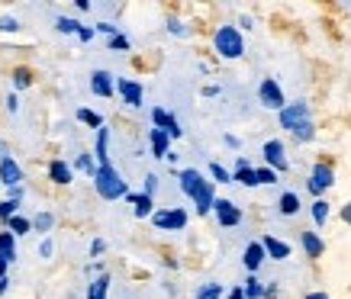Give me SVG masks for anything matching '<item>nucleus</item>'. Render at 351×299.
Instances as JSON below:
<instances>
[{
  "label": "nucleus",
  "instance_id": "f257e3e1",
  "mask_svg": "<svg viewBox=\"0 0 351 299\" xmlns=\"http://www.w3.org/2000/svg\"><path fill=\"white\" fill-rule=\"evenodd\" d=\"M90 181H94V190L100 193L104 200H123L129 193V183L123 181V174H119L113 164H100Z\"/></svg>",
  "mask_w": 351,
  "mask_h": 299
},
{
  "label": "nucleus",
  "instance_id": "f03ea898",
  "mask_svg": "<svg viewBox=\"0 0 351 299\" xmlns=\"http://www.w3.org/2000/svg\"><path fill=\"white\" fill-rule=\"evenodd\" d=\"M213 49L223 58H242L245 55V39H242V32L235 29V26H219V29L213 32Z\"/></svg>",
  "mask_w": 351,
  "mask_h": 299
},
{
  "label": "nucleus",
  "instance_id": "7ed1b4c3",
  "mask_svg": "<svg viewBox=\"0 0 351 299\" xmlns=\"http://www.w3.org/2000/svg\"><path fill=\"white\" fill-rule=\"evenodd\" d=\"M332 183H335V168H332L329 161H319V164L313 168V174H309V181H306L309 193H316V200H319Z\"/></svg>",
  "mask_w": 351,
  "mask_h": 299
},
{
  "label": "nucleus",
  "instance_id": "20e7f679",
  "mask_svg": "<svg viewBox=\"0 0 351 299\" xmlns=\"http://www.w3.org/2000/svg\"><path fill=\"white\" fill-rule=\"evenodd\" d=\"M258 100H261V107L277 109V113L287 107V100H284V90H280V84H277L274 77H265V81L258 84Z\"/></svg>",
  "mask_w": 351,
  "mask_h": 299
},
{
  "label": "nucleus",
  "instance_id": "39448f33",
  "mask_svg": "<svg viewBox=\"0 0 351 299\" xmlns=\"http://www.w3.org/2000/svg\"><path fill=\"white\" fill-rule=\"evenodd\" d=\"M152 222L161 232H181V229H187V213L184 209H155Z\"/></svg>",
  "mask_w": 351,
  "mask_h": 299
},
{
  "label": "nucleus",
  "instance_id": "423d86ee",
  "mask_svg": "<svg viewBox=\"0 0 351 299\" xmlns=\"http://www.w3.org/2000/svg\"><path fill=\"white\" fill-rule=\"evenodd\" d=\"M280 116V126L287 129V132H293V129L300 126V122H306L309 119V103L306 100H297V103H287V107L277 113Z\"/></svg>",
  "mask_w": 351,
  "mask_h": 299
},
{
  "label": "nucleus",
  "instance_id": "0eeeda50",
  "mask_svg": "<svg viewBox=\"0 0 351 299\" xmlns=\"http://www.w3.org/2000/svg\"><path fill=\"white\" fill-rule=\"evenodd\" d=\"M261 155H265L267 168H271L274 174H284V171L290 168V164H287V151H284V142H280V139L265 142V148H261Z\"/></svg>",
  "mask_w": 351,
  "mask_h": 299
},
{
  "label": "nucleus",
  "instance_id": "6e6552de",
  "mask_svg": "<svg viewBox=\"0 0 351 299\" xmlns=\"http://www.w3.org/2000/svg\"><path fill=\"white\" fill-rule=\"evenodd\" d=\"M213 213H216V222L223 225V229H235V225L242 222V209H239L232 200H216Z\"/></svg>",
  "mask_w": 351,
  "mask_h": 299
},
{
  "label": "nucleus",
  "instance_id": "1a4fd4ad",
  "mask_svg": "<svg viewBox=\"0 0 351 299\" xmlns=\"http://www.w3.org/2000/svg\"><path fill=\"white\" fill-rule=\"evenodd\" d=\"M152 122H155V129H165V132H168V139H181V135H184L181 122H178V119H174V113H168V109L155 107V109H152Z\"/></svg>",
  "mask_w": 351,
  "mask_h": 299
},
{
  "label": "nucleus",
  "instance_id": "9d476101",
  "mask_svg": "<svg viewBox=\"0 0 351 299\" xmlns=\"http://www.w3.org/2000/svg\"><path fill=\"white\" fill-rule=\"evenodd\" d=\"M117 90H119V96H123L126 107H142V84H138V81H132V77H119Z\"/></svg>",
  "mask_w": 351,
  "mask_h": 299
},
{
  "label": "nucleus",
  "instance_id": "9b49d317",
  "mask_svg": "<svg viewBox=\"0 0 351 299\" xmlns=\"http://www.w3.org/2000/svg\"><path fill=\"white\" fill-rule=\"evenodd\" d=\"M178 181H181V193H184V196H191V200L203 190V183H206V181H203V174L197 171V168H184V171L178 174Z\"/></svg>",
  "mask_w": 351,
  "mask_h": 299
},
{
  "label": "nucleus",
  "instance_id": "f8f14e48",
  "mask_svg": "<svg viewBox=\"0 0 351 299\" xmlns=\"http://www.w3.org/2000/svg\"><path fill=\"white\" fill-rule=\"evenodd\" d=\"M0 183H3V187H10V190L23 183V168L13 158H3V161H0Z\"/></svg>",
  "mask_w": 351,
  "mask_h": 299
},
{
  "label": "nucleus",
  "instance_id": "ddd939ff",
  "mask_svg": "<svg viewBox=\"0 0 351 299\" xmlns=\"http://www.w3.org/2000/svg\"><path fill=\"white\" fill-rule=\"evenodd\" d=\"M90 90H94L97 96H113L117 94V81H113L110 71H94V75H90Z\"/></svg>",
  "mask_w": 351,
  "mask_h": 299
},
{
  "label": "nucleus",
  "instance_id": "4468645a",
  "mask_svg": "<svg viewBox=\"0 0 351 299\" xmlns=\"http://www.w3.org/2000/svg\"><path fill=\"white\" fill-rule=\"evenodd\" d=\"M261 248H265V255L271 257V261H287L290 257V245L287 242H280V238H274V235L261 238Z\"/></svg>",
  "mask_w": 351,
  "mask_h": 299
},
{
  "label": "nucleus",
  "instance_id": "2eb2a0df",
  "mask_svg": "<svg viewBox=\"0 0 351 299\" xmlns=\"http://www.w3.org/2000/svg\"><path fill=\"white\" fill-rule=\"evenodd\" d=\"M213 203H216L213 181H206V183H203V190L193 196V206H197V213H200V216H210V213H213Z\"/></svg>",
  "mask_w": 351,
  "mask_h": 299
},
{
  "label": "nucleus",
  "instance_id": "dca6fc26",
  "mask_svg": "<svg viewBox=\"0 0 351 299\" xmlns=\"http://www.w3.org/2000/svg\"><path fill=\"white\" fill-rule=\"evenodd\" d=\"M265 248H261V242H252V245L245 248V255H242V264H245V270L248 274H255L261 264H265Z\"/></svg>",
  "mask_w": 351,
  "mask_h": 299
},
{
  "label": "nucleus",
  "instance_id": "f3484780",
  "mask_svg": "<svg viewBox=\"0 0 351 299\" xmlns=\"http://www.w3.org/2000/svg\"><path fill=\"white\" fill-rule=\"evenodd\" d=\"M71 177H75V168H71L68 161H52V164H49V181H52V183L68 187V183H71Z\"/></svg>",
  "mask_w": 351,
  "mask_h": 299
},
{
  "label": "nucleus",
  "instance_id": "a211bd4d",
  "mask_svg": "<svg viewBox=\"0 0 351 299\" xmlns=\"http://www.w3.org/2000/svg\"><path fill=\"white\" fill-rule=\"evenodd\" d=\"M126 200L132 203V213H136L138 219H149V216L155 213V200L145 196V193H126Z\"/></svg>",
  "mask_w": 351,
  "mask_h": 299
},
{
  "label": "nucleus",
  "instance_id": "6ab92c4d",
  "mask_svg": "<svg viewBox=\"0 0 351 299\" xmlns=\"http://www.w3.org/2000/svg\"><path fill=\"white\" fill-rule=\"evenodd\" d=\"M232 183H242V187H258V177H255V168L248 164L245 158L235 161V171H232Z\"/></svg>",
  "mask_w": 351,
  "mask_h": 299
},
{
  "label": "nucleus",
  "instance_id": "aec40b11",
  "mask_svg": "<svg viewBox=\"0 0 351 299\" xmlns=\"http://www.w3.org/2000/svg\"><path fill=\"white\" fill-rule=\"evenodd\" d=\"M110 129L107 126H100L97 129V142H94V158H97V168L100 164H110Z\"/></svg>",
  "mask_w": 351,
  "mask_h": 299
},
{
  "label": "nucleus",
  "instance_id": "412c9836",
  "mask_svg": "<svg viewBox=\"0 0 351 299\" xmlns=\"http://www.w3.org/2000/svg\"><path fill=\"white\" fill-rule=\"evenodd\" d=\"M149 142H152V155H155V158H168L171 139H168V132H165V129H152Z\"/></svg>",
  "mask_w": 351,
  "mask_h": 299
},
{
  "label": "nucleus",
  "instance_id": "4be33fe9",
  "mask_svg": "<svg viewBox=\"0 0 351 299\" xmlns=\"http://www.w3.org/2000/svg\"><path fill=\"white\" fill-rule=\"evenodd\" d=\"M300 242H303L306 257H313V261H316V257H322V251H326V245H322V238L316 235V232H303V238H300Z\"/></svg>",
  "mask_w": 351,
  "mask_h": 299
},
{
  "label": "nucleus",
  "instance_id": "5701e85b",
  "mask_svg": "<svg viewBox=\"0 0 351 299\" xmlns=\"http://www.w3.org/2000/svg\"><path fill=\"white\" fill-rule=\"evenodd\" d=\"M277 209H280V216H297L300 213V196L293 190L280 193V200H277Z\"/></svg>",
  "mask_w": 351,
  "mask_h": 299
},
{
  "label": "nucleus",
  "instance_id": "b1692460",
  "mask_svg": "<svg viewBox=\"0 0 351 299\" xmlns=\"http://www.w3.org/2000/svg\"><path fill=\"white\" fill-rule=\"evenodd\" d=\"M110 293V274H100V277L87 287V299H107Z\"/></svg>",
  "mask_w": 351,
  "mask_h": 299
},
{
  "label": "nucleus",
  "instance_id": "393cba45",
  "mask_svg": "<svg viewBox=\"0 0 351 299\" xmlns=\"http://www.w3.org/2000/svg\"><path fill=\"white\" fill-rule=\"evenodd\" d=\"M7 232L10 235H26V232H32V222L29 219H23V216H13V219H7Z\"/></svg>",
  "mask_w": 351,
  "mask_h": 299
},
{
  "label": "nucleus",
  "instance_id": "a878e982",
  "mask_svg": "<svg viewBox=\"0 0 351 299\" xmlns=\"http://www.w3.org/2000/svg\"><path fill=\"white\" fill-rule=\"evenodd\" d=\"M290 135H293L297 142H313V139H316V126H313V119H306V122H300V126L293 129Z\"/></svg>",
  "mask_w": 351,
  "mask_h": 299
},
{
  "label": "nucleus",
  "instance_id": "bb28decb",
  "mask_svg": "<svg viewBox=\"0 0 351 299\" xmlns=\"http://www.w3.org/2000/svg\"><path fill=\"white\" fill-rule=\"evenodd\" d=\"M77 119H81L84 126H90V129H100V126H104V116H100V113H94V109H87V107L77 109Z\"/></svg>",
  "mask_w": 351,
  "mask_h": 299
},
{
  "label": "nucleus",
  "instance_id": "cd10ccee",
  "mask_svg": "<svg viewBox=\"0 0 351 299\" xmlns=\"http://www.w3.org/2000/svg\"><path fill=\"white\" fill-rule=\"evenodd\" d=\"M242 293H245V299H261L265 283H261L258 277H248V280H245V287H242Z\"/></svg>",
  "mask_w": 351,
  "mask_h": 299
},
{
  "label": "nucleus",
  "instance_id": "c85d7f7f",
  "mask_svg": "<svg viewBox=\"0 0 351 299\" xmlns=\"http://www.w3.org/2000/svg\"><path fill=\"white\" fill-rule=\"evenodd\" d=\"M329 213H332V209H329V203H326V200H322V196H319V200L313 203V222H316V225H319V229H322V225H326V219H329Z\"/></svg>",
  "mask_w": 351,
  "mask_h": 299
},
{
  "label": "nucleus",
  "instance_id": "c756f323",
  "mask_svg": "<svg viewBox=\"0 0 351 299\" xmlns=\"http://www.w3.org/2000/svg\"><path fill=\"white\" fill-rule=\"evenodd\" d=\"M0 255H7V257H16V235H10L7 229L0 232Z\"/></svg>",
  "mask_w": 351,
  "mask_h": 299
},
{
  "label": "nucleus",
  "instance_id": "7c9ffc66",
  "mask_svg": "<svg viewBox=\"0 0 351 299\" xmlns=\"http://www.w3.org/2000/svg\"><path fill=\"white\" fill-rule=\"evenodd\" d=\"M197 299H223V283H203L197 289Z\"/></svg>",
  "mask_w": 351,
  "mask_h": 299
},
{
  "label": "nucleus",
  "instance_id": "2f4dec72",
  "mask_svg": "<svg viewBox=\"0 0 351 299\" xmlns=\"http://www.w3.org/2000/svg\"><path fill=\"white\" fill-rule=\"evenodd\" d=\"M55 29L64 32V36H77L81 23H77V20H68V16H58V20H55Z\"/></svg>",
  "mask_w": 351,
  "mask_h": 299
},
{
  "label": "nucleus",
  "instance_id": "473e14b6",
  "mask_svg": "<svg viewBox=\"0 0 351 299\" xmlns=\"http://www.w3.org/2000/svg\"><path fill=\"white\" fill-rule=\"evenodd\" d=\"M52 225H55L52 213H39L36 219H32V229H36V232H52Z\"/></svg>",
  "mask_w": 351,
  "mask_h": 299
},
{
  "label": "nucleus",
  "instance_id": "72a5a7b5",
  "mask_svg": "<svg viewBox=\"0 0 351 299\" xmlns=\"http://www.w3.org/2000/svg\"><path fill=\"white\" fill-rule=\"evenodd\" d=\"M29 84H32L29 68H16V71H13V87H16V90H26Z\"/></svg>",
  "mask_w": 351,
  "mask_h": 299
},
{
  "label": "nucleus",
  "instance_id": "f704fd0d",
  "mask_svg": "<svg viewBox=\"0 0 351 299\" xmlns=\"http://www.w3.org/2000/svg\"><path fill=\"white\" fill-rule=\"evenodd\" d=\"M210 177H213L216 183H232V174L226 171V168L219 164V161H213V164H210Z\"/></svg>",
  "mask_w": 351,
  "mask_h": 299
},
{
  "label": "nucleus",
  "instance_id": "c9c22d12",
  "mask_svg": "<svg viewBox=\"0 0 351 299\" xmlns=\"http://www.w3.org/2000/svg\"><path fill=\"white\" fill-rule=\"evenodd\" d=\"M13 216H20V203H16V200H3V203H0V222H7Z\"/></svg>",
  "mask_w": 351,
  "mask_h": 299
},
{
  "label": "nucleus",
  "instance_id": "e433bc0d",
  "mask_svg": "<svg viewBox=\"0 0 351 299\" xmlns=\"http://www.w3.org/2000/svg\"><path fill=\"white\" fill-rule=\"evenodd\" d=\"M75 168H81V171H87V174H90V177H94V171H97V164H94V158H90V155H87V151H81V155H77V161H75Z\"/></svg>",
  "mask_w": 351,
  "mask_h": 299
},
{
  "label": "nucleus",
  "instance_id": "4c0bfd02",
  "mask_svg": "<svg viewBox=\"0 0 351 299\" xmlns=\"http://www.w3.org/2000/svg\"><path fill=\"white\" fill-rule=\"evenodd\" d=\"M110 52H129V39H126V36H123V32L110 39Z\"/></svg>",
  "mask_w": 351,
  "mask_h": 299
},
{
  "label": "nucleus",
  "instance_id": "58836bf2",
  "mask_svg": "<svg viewBox=\"0 0 351 299\" xmlns=\"http://www.w3.org/2000/svg\"><path fill=\"white\" fill-rule=\"evenodd\" d=\"M255 177H258V183H277V174L271 168H255Z\"/></svg>",
  "mask_w": 351,
  "mask_h": 299
},
{
  "label": "nucleus",
  "instance_id": "ea45409f",
  "mask_svg": "<svg viewBox=\"0 0 351 299\" xmlns=\"http://www.w3.org/2000/svg\"><path fill=\"white\" fill-rule=\"evenodd\" d=\"M16 29H20L16 16H0V32H16Z\"/></svg>",
  "mask_w": 351,
  "mask_h": 299
},
{
  "label": "nucleus",
  "instance_id": "a19ab883",
  "mask_svg": "<svg viewBox=\"0 0 351 299\" xmlns=\"http://www.w3.org/2000/svg\"><path fill=\"white\" fill-rule=\"evenodd\" d=\"M94 32H104V36H110V39H113V36H119V29L113 26V23H97Z\"/></svg>",
  "mask_w": 351,
  "mask_h": 299
},
{
  "label": "nucleus",
  "instance_id": "79ce46f5",
  "mask_svg": "<svg viewBox=\"0 0 351 299\" xmlns=\"http://www.w3.org/2000/svg\"><path fill=\"white\" fill-rule=\"evenodd\" d=\"M168 29L174 32V36H187V26H181V20H174V16L168 20Z\"/></svg>",
  "mask_w": 351,
  "mask_h": 299
},
{
  "label": "nucleus",
  "instance_id": "37998d69",
  "mask_svg": "<svg viewBox=\"0 0 351 299\" xmlns=\"http://www.w3.org/2000/svg\"><path fill=\"white\" fill-rule=\"evenodd\" d=\"M155 187H158V177H155V174H149V177H145V196H152V193H155Z\"/></svg>",
  "mask_w": 351,
  "mask_h": 299
},
{
  "label": "nucleus",
  "instance_id": "c03bdc74",
  "mask_svg": "<svg viewBox=\"0 0 351 299\" xmlns=\"http://www.w3.org/2000/svg\"><path fill=\"white\" fill-rule=\"evenodd\" d=\"M77 39H81V42H90V39H94V26H81V29H77Z\"/></svg>",
  "mask_w": 351,
  "mask_h": 299
},
{
  "label": "nucleus",
  "instance_id": "a18cd8bd",
  "mask_svg": "<svg viewBox=\"0 0 351 299\" xmlns=\"http://www.w3.org/2000/svg\"><path fill=\"white\" fill-rule=\"evenodd\" d=\"M52 251H55L52 238H43V245H39V255H43V257H52Z\"/></svg>",
  "mask_w": 351,
  "mask_h": 299
},
{
  "label": "nucleus",
  "instance_id": "49530a36",
  "mask_svg": "<svg viewBox=\"0 0 351 299\" xmlns=\"http://www.w3.org/2000/svg\"><path fill=\"white\" fill-rule=\"evenodd\" d=\"M104 251H107V242H104V238H94V245H90V255H104Z\"/></svg>",
  "mask_w": 351,
  "mask_h": 299
},
{
  "label": "nucleus",
  "instance_id": "de8ad7c7",
  "mask_svg": "<svg viewBox=\"0 0 351 299\" xmlns=\"http://www.w3.org/2000/svg\"><path fill=\"white\" fill-rule=\"evenodd\" d=\"M16 257H7V255H0V277H7V268H10Z\"/></svg>",
  "mask_w": 351,
  "mask_h": 299
},
{
  "label": "nucleus",
  "instance_id": "09e8293b",
  "mask_svg": "<svg viewBox=\"0 0 351 299\" xmlns=\"http://www.w3.org/2000/svg\"><path fill=\"white\" fill-rule=\"evenodd\" d=\"M261 296H265V299H277V283H274V280L265 287V293H261Z\"/></svg>",
  "mask_w": 351,
  "mask_h": 299
},
{
  "label": "nucleus",
  "instance_id": "8fccbe9b",
  "mask_svg": "<svg viewBox=\"0 0 351 299\" xmlns=\"http://www.w3.org/2000/svg\"><path fill=\"white\" fill-rule=\"evenodd\" d=\"M7 109H10V113H16V109H20V100H16V94L7 96Z\"/></svg>",
  "mask_w": 351,
  "mask_h": 299
},
{
  "label": "nucleus",
  "instance_id": "3c124183",
  "mask_svg": "<svg viewBox=\"0 0 351 299\" xmlns=\"http://www.w3.org/2000/svg\"><path fill=\"white\" fill-rule=\"evenodd\" d=\"M7 200H16V203H20V200H23V187H13V190H10V196H7Z\"/></svg>",
  "mask_w": 351,
  "mask_h": 299
},
{
  "label": "nucleus",
  "instance_id": "603ef678",
  "mask_svg": "<svg viewBox=\"0 0 351 299\" xmlns=\"http://www.w3.org/2000/svg\"><path fill=\"white\" fill-rule=\"evenodd\" d=\"M341 219H345V222L351 225V203H345V206H341Z\"/></svg>",
  "mask_w": 351,
  "mask_h": 299
},
{
  "label": "nucleus",
  "instance_id": "864d4df0",
  "mask_svg": "<svg viewBox=\"0 0 351 299\" xmlns=\"http://www.w3.org/2000/svg\"><path fill=\"white\" fill-rule=\"evenodd\" d=\"M216 94H219V87H216V84H210V87H203V96H216Z\"/></svg>",
  "mask_w": 351,
  "mask_h": 299
},
{
  "label": "nucleus",
  "instance_id": "5fc2aeb1",
  "mask_svg": "<svg viewBox=\"0 0 351 299\" xmlns=\"http://www.w3.org/2000/svg\"><path fill=\"white\" fill-rule=\"evenodd\" d=\"M75 7L84 13V10H90V0H75Z\"/></svg>",
  "mask_w": 351,
  "mask_h": 299
},
{
  "label": "nucleus",
  "instance_id": "6e6d98bb",
  "mask_svg": "<svg viewBox=\"0 0 351 299\" xmlns=\"http://www.w3.org/2000/svg\"><path fill=\"white\" fill-rule=\"evenodd\" d=\"M226 299H245V293H242V287H235V289H232V293H229V296H226Z\"/></svg>",
  "mask_w": 351,
  "mask_h": 299
},
{
  "label": "nucleus",
  "instance_id": "4d7b16f0",
  "mask_svg": "<svg viewBox=\"0 0 351 299\" xmlns=\"http://www.w3.org/2000/svg\"><path fill=\"white\" fill-rule=\"evenodd\" d=\"M226 145H229V148H239V145H242V142L235 139V135H226Z\"/></svg>",
  "mask_w": 351,
  "mask_h": 299
},
{
  "label": "nucleus",
  "instance_id": "13d9d810",
  "mask_svg": "<svg viewBox=\"0 0 351 299\" xmlns=\"http://www.w3.org/2000/svg\"><path fill=\"white\" fill-rule=\"evenodd\" d=\"M10 158V148H7V142H0V161Z\"/></svg>",
  "mask_w": 351,
  "mask_h": 299
},
{
  "label": "nucleus",
  "instance_id": "bf43d9fd",
  "mask_svg": "<svg viewBox=\"0 0 351 299\" xmlns=\"http://www.w3.org/2000/svg\"><path fill=\"white\" fill-rule=\"evenodd\" d=\"M7 289H10V280H7V277H0V293H7Z\"/></svg>",
  "mask_w": 351,
  "mask_h": 299
},
{
  "label": "nucleus",
  "instance_id": "052dcab7",
  "mask_svg": "<svg viewBox=\"0 0 351 299\" xmlns=\"http://www.w3.org/2000/svg\"><path fill=\"white\" fill-rule=\"evenodd\" d=\"M306 299H329V296H326V293H309Z\"/></svg>",
  "mask_w": 351,
  "mask_h": 299
}]
</instances>
